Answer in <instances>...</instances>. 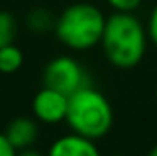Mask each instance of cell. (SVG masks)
I'll list each match as a JSON object with an SVG mask.
<instances>
[{"label": "cell", "mask_w": 157, "mask_h": 156, "mask_svg": "<svg viewBox=\"0 0 157 156\" xmlns=\"http://www.w3.org/2000/svg\"><path fill=\"white\" fill-rule=\"evenodd\" d=\"M147 42V28L133 12H113L105 18L100 46L111 66L121 70L135 68L145 56Z\"/></svg>", "instance_id": "obj_1"}, {"label": "cell", "mask_w": 157, "mask_h": 156, "mask_svg": "<svg viewBox=\"0 0 157 156\" xmlns=\"http://www.w3.org/2000/svg\"><path fill=\"white\" fill-rule=\"evenodd\" d=\"M105 18L107 16H104V12L96 4L78 0L56 16L54 34L66 48L84 52L101 42Z\"/></svg>", "instance_id": "obj_2"}, {"label": "cell", "mask_w": 157, "mask_h": 156, "mask_svg": "<svg viewBox=\"0 0 157 156\" xmlns=\"http://www.w3.org/2000/svg\"><path fill=\"white\" fill-rule=\"evenodd\" d=\"M66 122L72 132L98 142L113 126V108L100 90L88 84L70 96Z\"/></svg>", "instance_id": "obj_3"}, {"label": "cell", "mask_w": 157, "mask_h": 156, "mask_svg": "<svg viewBox=\"0 0 157 156\" xmlns=\"http://www.w3.org/2000/svg\"><path fill=\"white\" fill-rule=\"evenodd\" d=\"M42 82L44 86L54 90H60L66 96H72L80 88L88 86V74H86L84 66L72 56H56L44 66L42 72Z\"/></svg>", "instance_id": "obj_4"}, {"label": "cell", "mask_w": 157, "mask_h": 156, "mask_svg": "<svg viewBox=\"0 0 157 156\" xmlns=\"http://www.w3.org/2000/svg\"><path fill=\"white\" fill-rule=\"evenodd\" d=\"M68 102H70V96H66L64 92L42 86L32 98L34 118L38 122H44V124H60V122L66 120Z\"/></svg>", "instance_id": "obj_5"}, {"label": "cell", "mask_w": 157, "mask_h": 156, "mask_svg": "<svg viewBox=\"0 0 157 156\" xmlns=\"http://www.w3.org/2000/svg\"><path fill=\"white\" fill-rule=\"evenodd\" d=\"M4 134L16 150L32 148L38 140V120L34 116H16L8 122Z\"/></svg>", "instance_id": "obj_6"}, {"label": "cell", "mask_w": 157, "mask_h": 156, "mask_svg": "<svg viewBox=\"0 0 157 156\" xmlns=\"http://www.w3.org/2000/svg\"><path fill=\"white\" fill-rule=\"evenodd\" d=\"M46 156H101L96 140H90L86 136L72 132L68 136L58 138L50 146Z\"/></svg>", "instance_id": "obj_7"}, {"label": "cell", "mask_w": 157, "mask_h": 156, "mask_svg": "<svg viewBox=\"0 0 157 156\" xmlns=\"http://www.w3.org/2000/svg\"><path fill=\"white\" fill-rule=\"evenodd\" d=\"M26 26H28V30L36 32V34H46V32L54 30V26H56V16L44 6L32 8L26 14Z\"/></svg>", "instance_id": "obj_8"}, {"label": "cell", "mask_w": 157, "mask_h": 156, "mask_svg": "<svg viewBox=\"0 0 157 156\" xmlns=\"http://www.w3.org/2000/svg\"><path fill=\"white\" fill-rule=\"evenodd\" d=\"M24 64V52L16 44L0 48V74H14Z\"/></svg>", "instance_id": "obj_9"}, {"label": "cell", "mask_w": 157, "mask_h": 156, "mask_svg": "<svg viewBox=\"0 0 157 156\" xmlns=\"http://www.w3.org/2000/svg\"><path fill=\"white\" fill-rule=\"evenodd\" d=\"M16 32H18V24H16L14 14L8 10H0V48L14 44Z\"/></svg>", "instance_id": "obj_10"}, {"label": "cell", "mask_w": 157, "mask_h": 156, "mask_svg": "<svg viewBox=\"0 0 157 156\" xmlns=\"http://www.w3.org/2000/svg\"><path fill=\"white\" fill-rule=\"evenodd\" d=\"M105 2L113 8V12H135L143 0H105Z\"/></svg>", "instance_id": "obj_11"}, {"label": "cell", "mask_w": 157, "mask_h": 156, "mask_svg": "<svg viewBox=\"0 0 157 156\" xmlns=\"http://www.w3.org/2000/svg\"><path fill=\"white\" fill-rule=\"evenodd\" d=\"M147 36H149V40L157 46V4L153 6V10H151L149 14V20H147Z\"/></svg>", "instance_id": "obj_12"}, {"label": "cell", "mask_w": 157, "mask_h": 156, "mask_svg": "<svg viewBox=\"0 0 157 156\" xmlns=\"http://www.w3.org/2000/svg\"><path fill=\"white\" fill-rule=\"evenodd\" d=\"M16 152H18V150L8 142L6 134L0 132V156H16Z\"/></svg>", "instance_id": "obj_13"}, {"label": "cell", "mask_w": 157, "mask_h": 156, "mask_svg": "<svg viewBox=\"0 0 157 156\" xmlns=\"http://www.w3.org/2000/svg\"><path fill=\"white\" fill-rule=\"evenodd\" d=\"M16 156H44V154L38 152V150H34V148H26V150H18Z\"/></svg>", "instance_id": "obj_14"}, {"label": "cell", "mask_w": 157, "mask_h": 156, "mask_svg": "<svg viewBox=\"0 0 157 156\" xmlns=\"http://www.w3.org/2000/svg\"><path fill=\"white\" fill-rule=\"evenodd\" d=\"M147 156H157V144L153 146V148H151L149 150V154H147Z\"/></svg>", "instance_id": "obj_15"}, {"label": "cell", "mask_w": 157, "mask_h": 156, "mask_svg": "<svg viewBox=\"0 0 157 156\" xmlns=\"http://www.w3.org/2000/svg\"><path fill=\"white\" fill-rule=\"evenodd\" d=\"M111 156H123V154H111Z\"/></svg>", "instance_id": "obj_16"}, {"label": "cell", "mask_w": 157, "mask_h": 156, "mask_svg": "<svg viewBox=\"0 0 157 156\" xmlns=\"http://www.w3.org/2000/svg\"><path fill=\"white\" fill-rule=\"evenodd\" d=\"M155 98H157V86H155Z\"/></svg>", "instance_id": "obj_17"}]
</instances>
